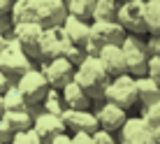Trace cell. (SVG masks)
Segmentation results:
<instances>
[{
  "mask_svg": "<svg viewBox=\"0 0 160 144\" xmlns=\"http://www.w3.org/2000/svg\"><path fill=\"white\" fill-rule=\"evenodd\" d=\"M95 3L98 0H65L68 14H72V16H77V19H81V21H88V23H93Z\"/></svg>",
  "mask_w": 160,
  "mask_h": 144,
  "instance_id": "cell-21",
  "label": "cell"
},
{
  "mask_svg": "<svg viewBox=\"0 0 160 144\" xmlns=\"http://www.w3.org/2000/svg\"><path fill=\"white\" fill-rule=\"evenodd\" d=\"M98 60L102 63L104 72L109 77H121V75H128V65H125V56H123V49L118 44H109V47H102L100 54H98Z\"/></svg>",
  "mask_w": 160,
  "mask_h": 144,
  "instance_id": "cell-13",
  "label": "cell"
},
{
  "mask_svg": "<svg viewBox=\"0 0 160 144\" xmlns=\"http://www.w3.org/2000/svg\"><path fill=\"white\" fill-rule=\"evenodd\" d=\"M125 56V65H128V75L130 77H146L148 75V60H151V54L146 49V40L139 35H128L121 44Z\"/></svg>",
  "mask_w": 160,
  "mask_h": 144,
  "instance_id": "cell-2",
  "label": "cell"
},
{
  "mask_svg": "<svg viewBox=\"0 0 160 144\" xmlns=\"http://www.w3.org/2000/svg\"><path fill=\"white\" fill-rule=\"evenodd\" d=\"M2 102H5V112H26V109L30 107L28 102H26V98L21 95V91L14 86H9L7 91L2 93Z\"/></svg>",
  "mask_w": 160,
  "mask_h": 144,
  "instance_id": "cell-22",
  "label": "cell"
},
{
  "mask_svg": "<svg viewBox=\"0 0 160 144\" xmlns=\"http://www.w3.org/2000/svg\"><path fill=\"white\" fill-rule=\"evenodd\" d=\"M146 130H151V128H148V123L142 119L139 114H137V116H128V121H125V123L121 126V130L116 132V135H118V144H130L139 135H144Z\"/></svg>",
  "mask_w": 160,
  "mask_h": 144,
  "instance_id": "cell-19",
  "label": "cell"
},
{
  "mask_svg": "<svg viewBox=\"0 0 160 144\" xmlns=\"http://www.w3.org/2000/svg\"><path fill=\"white\" fill-rule=\"evenodd\" d=\"M74 81L88 93V98L93 100V105H100V102H104L107 88L112 84V77L104 72V68H102L100 60H98V56H86L79 65H77Z\"/></svg>",
  "mask_w": 160,
  "mask_h": 144,
  "instance_id": "cell-1",
  "label": "cell"
},
{
  "mask_svg": "<svg viewBox=\"0 0 160 144\" xmlns=\"http://www.w3.org/2000/svg\"><path fill=\"white\" fill-rule=\"evenodd\" d=\"M16 88L21 91V95L26 98V102H28L30 107H37V105L44 102V98H47V93H49L51 86H49L47 77L42 75L40 68H30L26 75L19 77Z\"/></svg>",
  "mask_w": 160,
  "mask_h": 144,
  "instance_id": "cell-5",
  "label": "cell"
},
{
  "mask_svg": "<svg viewBox=\"0 0 160 144\" xmlns=\"http://www.w3.org/2000/svg\"><path fill=\"white\" fill-rule=\"evenodd\" d=\"M148 77L156 84H160V58L158 56H151V60H148Z\"/></svg>",
  "mask_w": 160,
  "mask_h": 144,
  "instance_id": "cell-32",
  "label": "cell"
},
{
  "mask_svg": "<svg viewBox=\"0 0 160 144\" xmlns=\"http://www.w3.org/2000/svg\"><path fill=\"white\" fill-rule=\"evenodd\" d=\"M72 144H93V135L91 132H74Z\"/></svg>",
  "mask_w": 160,
  "mask_h": 144,
  "instance_id": "cell-34",
  "label": "cell"
},
{
  "mask_svg": "<svg viewBox=\"0 0 160 144\" xmlns=\"http://www.w3.org/2000/svg\"><path fill=\"white\" fill-rule=\"evenodd\" d=\"M12 3H14V0H12Z\"/></svg>",
  "mask_w": 160,
  "mask_h": 144,
  "instance_id": "cell-44",
  "label": "cell"
},
{
  "mask_svg": "<svg viewBox=\"0 0 160 144\" xmlns=\"http://www.w3.org/2000/svg\"><path fill=\"white\" fill-rule=\"evenodd\" d=\"M93 144H118V140L114 137V132H107L100 128L93 132Z\"/></svg>",
  "mask_w": 160,
  "mask_h": 144,
  "instance_id": "cell-30",
  "label": "cell"
},
{
  "mask_svg": "<svg viewBox=\"0 0 160 144\" xmlns=\"http://www.w3.org/2000/svg\"><path fill=\"white\" fill-rule=\"evenodd\" d=\"M0 144H2V142H0Z\"/></svg>",
  "mask_w": 160,
  "mask_h": 144,
  "instance_id": "cell-45",
  "label": "cell"
},
{
  "mask_svg": "<svg viewBox=\"0 0 160 144\" xmlns=\"http://www.w3.org/2000/svg\"><path fill=\"white\" fill-rule=\"evenodd\" d=\"M139 116L148 123V128H158L160 126V102H153V105H148V107H142V112Z\"/></svg>",
  "mask_w": 160,
  "mask_h": 144,
  "instance_id": "cell-28",
  "label": "cell"
},
{
  "mask_svg": "<svg viewBox=\"0 0 160 144\" xmlns=\"http://www.w3.org/2000/svg\"><path fill=\"white\" fill-rule=\"evenodd\" d=\"M137 98H139V107H148L153 102H160V84L151 79V77H137Z\"/></svg>",
  "mask_w": 160,
  "mask_h": 144,
  "instance_id": "cell-20",
  "label": "cell"
},
{
  "mask_svg": "<svg viewBox=\"0 0 160 144\" xmlns=\"http://www.w3.org/2000/svg\"><path fill=\"white\" fill-rule=\"evenodd\" d=\"M65 40H68V37H65V33H63V26H58V28H44L42 40H40V54H42V60L60 58V51H63Z\"/></svg>",
  "mask_w": 160,
  "mask_h": 144,
  "instance_id": "cell-15",
  "label": "cell"
},
{
  "mask_svg": "<svg viewBox=\"0 0 160 144\" xmlns=\"http://www.w3.org/2000/svg\"><path fill=\"white\" fill-rule=\"evenodd\" d=\"M9 86H14V81L9 79L7 75H2V72H0V93H5V91L9 88Z\"/></svg>",
  "mask_w": 160,
  "mask_h": 144,
  "instance_id": "cell-38",
  "label": "cell"
},
{
  "mask_svg": "<svg viewBox=\"0 0 160 144\" xmlns=\"http://www.w3.org/2000/svg\"><path fill=\"white\" fill-rule=\"evenodd\" d=\"M68 19L65 0H37V23L44 28H58Z\"/></svg>",
  "mask_w": 160,
  "mask_h": 144,
  "instance_id": "cell-11",
  "label": "cell"
},
{
  "mask_svg": "<svg viewBox=\"0 0 160 144\" xmlns=\"http://www.w3.org/2000/svg\"><path fill=\"white\" fill-rule=\"evenodd\" d=\"M146 49L151 56H158L160 58V35H148L146 37Z\"/></svg>",
  "mask_w": 160,
  "mask_h": 144,
  "instance_id": "cell-33",
  "label": "cell"
},
{
  "mask_svg": "<svg viewBox=\"0 0 160 144\" xmlns=\"http://www.w3.org/2000/svg\"><path fill=\"white\" fill-rule=\"evenodd\" d=\"M37 68L42 70V75L47 77L49 86L56 88V91H63L70 81H74V72L77 65H72L65 58H53V60H42Z\"/></svg>",
  "mask_w": 160,
  "mask_h": 144,
  "instance_id": "cell-8",
  "label": "cell"
},
{
  "mask_svg": "<svg viewBox=\"0 0 160 144\" xmlns=\"http://www.w3.org/2000/svg\"><path fill=\"white\" fill-rule=\"evenodd\" d=\"M63 33H65V37H68L72 44L84 49V44L91 40V23L77 19V16H72V14H68V19H65V23H63Z\"/></svg>",
  "mask_w": 160,
  "mask_h": 144,
  "instance_id": "cell-16",
  "label": "cell"
},
{
  "mask_svg": "<svg viewBox=\"0 0 160 144\" xmlns=\"http://www.w3.org/2000/svg\"><path fill=\"white\" fill-rule=\"evenodd\" d=\"M60 95H63V102L68 109H93V100L88 98V93L77 81H70L60 91Z\"/></svg>",
  "mask_w": 160,
  "mask_h": 144,
  "instance_id": "cell-17",
  "label": "cell"
},
{
  "mask_svg": "<svg viewBox=\"0 0 160 144\" xmlns=\"http://www.w3.org/2000/svg\"><path fill=\"white\" fill-rule=\"evenodd\" d=\"M14 142H19V144H44L42 137L37 135L32 128L26 130V132H16V135H14Z\"/></svg>",
  "mask_w": 160,
  "mask_h": 144,
  "instance_id": "cell-29",
  "label": "cell"
},
{
  "mask_svg": "<svg viewBox=\"0 0 160 144\" xmlns=\"http://www.w3.org/2000/svg\"><path fill=\"white\" fill-rule=\"evenodd\" d=\"M12 144H19V142H14V140H12Z\"/></svg>",
  "mask_w": 160,
  "mask_h": 144,
  "instance_id": "cell-43",
  "label": "cell"
},
{
  "mask_svg": "<svg viewBox=\"0 0 160 144\" xmlns=\"http://www.w3.org/2000/svg\"><path fill=\"white\" fill-rule=\"evenodd\" d=\"M65 109H68V107H65V102H63V95H60V91H56V88H49L47 98H44V102H42V112L63 116Z\"/></svg>",
  "mask_w": 160,
  "mask_h": 144,
  "instance_id": "cell-26",
  "label": "cell"
},
{
  "mask_svg": "<svg viewBox=\"0 0 160 144\" xmlns=\"http://www.w3.org/2000/svg\"><path fill=\"white\" fill-rule=\"evenodd\" d=\"M49 144H72V135H70V132H63V135L53 137Z\"/></svg>",
  "mask_w": 160,
  "mask_h": 144,
  "instance_id": "cell-37",
  "label": "cell"
},
{
  "mask_svg": "<svg viewBox=\"0 0 160 144\" xmlns=\"http://www.w3.org/2000/svg\"><path fill=\"white\" fill-rule=\"evenodd\" d=\"M30 68H35V63L26 56V51L19 47V42H16L14 37H9L7 44H5V49L0 51V72L7 75L9 79L16 84L19 77L26 75Z\"/></svg>",
  "mask_w": 160,
  "mask_h": 144,
  "instance_id": "cell-3",
  "label": "cell"
},
{
  "mask_svg": "<svg viewBox=\"0 0 160 144\" xmlns=\"http://www.w3.org/2000/svg\"><path fill=\"white\" fill-rule=\"evenodd\" d=\"M144 0H128V3L118 5L116 21L123 26V30L128 35H148L146 33V16H144Z\"/></svg>",
  "mask_w": 160,
  "mask_h": 144,
  "instance_id": "cell-6",
  "label": "cell"
},
{
  "mask_svg": "<svg viewBox=\"0 0 160 144\" xmlns=\"http://www.w3.org/2000/svg\"><path fill=\"white\" fill-rule=\"evenodd\" d=\"M5 116V102H2V93H0V119Z\"/></svg>",
  "mask_w": 160,
  "mask_h": 144,
  "instance_id": "cell-41",
  "label": "cell"
},
{
  "mask_svg": "<svg viewBox=\"0 0 160 144\" xmlns=\"http://www.w3.org/2000/svg\"><path fill=\"white\" fill-rule=\"evenodd\" d=\"M118 3H128V0H118Z\"/></svg>",
  "mask_w": 160,
  "mask_h": 144,
  "instance_id": "cell-42",
  "label": "cell"
},
{
  "mask_svg": "<svg viewBox=\"0 0 160 144\" xmlns=\"http://www.w3.org/2000/svg\"><path fill=\"white\" fill-rule=\"evenodd\" d=\"M146 9V33L148 35H160V0H144Z\"/></svg>",
  "mask_w": 160,
  "mask_h": 144,
  "instance_id": "cell-23",
  "label": "cell"
},
{
  "mask_svg": "<svg viewBox=\"0 0 160 144\" xmlns=\"http://www.w3.org/2000/svg\"><path fill=\"white\" fill-rule=\"evenodd\" d=\"M7 40H9V37L5 35V33H0V51L5 49V44H7Z\"/></svg>",
  "mask_w": 160,
  "mask_h": 144,
  "instance_id": "cell-39",
  "label": "cell"
},
{
  "mask_svg": "<svg viewBox=\"0 0 160 144\" xmlns=\"http://www.w3.org/2000/svg\"><path fill=\"white\" fill-rule=\"evenodd\" d=\"M128 33L118 21H93L91 23V40L98 42L100 47H109V44H123Z\"/></svg>",
  "mask_w": 160,
  "mask_h": 144,
  "instance_id": "cell-10",
  "label": "cell"
},
{
  "mask_svg": "<svg viewBox=\"0 0 160 144\" xmlns=\"http://www.w3.org/2000/svg\"><path fill=\"white\" fill-rule=\"evenodd\" d=\"M32 130L42 137L44 144H49L53 137L63 135L65 130V123H63V116H56V114H47V112H40L32 121Z\"/></svg>",
  "mask_w": 160,
  "mask_h": 144,
  "instance_id": "cell-14",
  "label": "cell"
},
{
  "mask_svg": "<svg viewBox=\"0 0 160 144\" xmlns=\"http://www.w3.org/2000/svg\"><path fill=\"white\" fill-rule=\"evenodd\" d=\"M153 140H156V144H160V126L153 128Z\"/></svg>",
  "mask_w": 160,
  "mask_h": 144,
  "instance_id": "cell-40",
  "label": "cell"
},
{
  "mask_svg": "<svg viewBox=\"0 0 160 144\" xmlns=\"http://www.w3.org/2000/svg\"><path fill=\"white\" fill-rule=\"evenodd\" d=\"M42 33H44V26L37 23V21H32V23H19L12 28V37L19 42V47L26 51V56L37 65L42 63V54H40Z\"/></svg>",
  "mask_w": 160,
  "mask_h": 144,
  "instance_id": "cell-7",
  "label": "cell"
},
{
  "mask_svg": "<svg viewBox=\"0 0 160 144\" xmlns=\"http://www.w3.org/2000/svg\"><path fill=\"white\" fill-rule=\"evenodd\" d=\"M118 0H98L95 12H93V21H116L118 14Z\"/></svg>",
  "mask_w": 160,
  "mask_h": 144,
  "instance_id": "cell-25",
  "label": "cell"
},
{
  "mask_svg": "<svg viewBox=\"0 0 160 144\" xmlns=\"http://www.w3.org/2000/svg\"><path fill=\"white\" fill-rule=\"evenodd\" d=\"M9 21H12V26L37 21V0H14L12 12H9Z\"/></svg>",
  "mask_w": 160,
  "mask_h": 144,
  "instance_id": "cell-18",
  "label": "cell"
},
{
  "mask_svg": "<svg viewBox=\"0 0 160 144\" xmlns=\"http://www.w3.org/2000/svg\"><path fill=\"white\" fill-rule=\"evenodd\" d=\"M130 144H156V140H153V130H146L144 135H139L137 140H132Z\"/></svg>",
  "mask_w": 160,
  "mask_h": 144,
  "instance_id": "cell-35",
  "label": "cell"
},
{
  "mask_svg": "<svg viewBox=\"0 0 160 144\" xmlns=\"http://www.w3.org/2000/svg\"><path fill=\"white\" fill-rule=\"evenodd\" d=\"M104 102H114L118 105L121 109H132L139 105V98H137V81L135 77L130 75H121V77H114L112 84L107 88V95H104Z\"/></svg>",
  "mask_w": 160,
  "mask_h": 144,
  "instance_id": "cell-4",
  "label": "cell"
},
{
  "mask_svg": "<svg viewBox=\"0 0 160 144\" xmlns=\"http://www.w3.org/2000/svg\"><path fill=\"white\" fill-rule=\"evenodd\" d=\"M14 135H16V132L12 130V126H9L5 119H0V142H2V144H12Z\"/></svg>",
  "mask_w": 160,
  "mask_h": 144,
  "instance_id": "cell-31",
  "label": "cell"
},
{
  "mask_svg": "<svg viewBox=\"0 0 160 144\" xmlns=\"http://www.w3.org/2000/svg\"><path fill=\"white\" fill-rule=\"evenodd\" d=\"M9 12H12V0H0V19L9 16Z\"/></svg>",
  "mask_w": 160,
  "mask_h": 144,
  "instance_id": "cell-36",
  "label": "cell"
},
{
  "mask_svg": "<svg viewBox=\"0 0 160 144\" xmlns=\"http://www.w3.org/2000/svg\"><path fill=\"white\" fill-rule=\"evenodd\" d=\"M2 119L12 126L14 132H26V130H30V128H32V121H35L28 109H26V112H5Z\"/></svg>",
  "mask_w": 160,
  "mask_h": 144,
  "instance_id": "cell-24",
  "label": "cell"
},
{
  "mask_svg": "<svg viewBox=\"0 0 160 144\" xmlns=\"http://www.w3.org/2000/svg\"><path fill=\"white\" fill-rule=\"evenodd\" d=\"M63 123L70 135H74V132H91L93 135L95 130H100V123H98L93 109H65Z\"/></svg>",
  "mask_w": 160,
  "mask_h": 144,
  "instance_id": "cell-9",
  "label": "cell"
},
{
  "mask_svg": "<svg viewBox=\"0 0 160 144\" xmlns=\"http://www.w3.org/2000/svg\"><path fill=\"white\" fill-rule=\"evenodd\" d=\"M60 58L70 60L72 65H79L81 60L86 58V51H84L81 47H77V44H72L70 40H65V44H63V51H60Z\"/></svg>",
  "mask_w": 160,
  "mask_h": 144,
  "instance_id": "cell-27",
  "label": "cell"
},
{
  "mask_svg": "<svg viewBox=\"0 0 160 144\" xmlns=\"http://www.w3.org/2000/svg\"><path fill=\"white\" fill-rule=\"evenodd\" d=\"M93 112H95V119H98V123H100V128L107 130V132H114V135H116L121 130V126L128 121V112L121 109L118 105H114V102H100Z\"/></svg>",
  "mask_w": 160,
  "mask_h": 144,
  "instance_id": "cell-12",
  "label": "cell"
}]
</instances>
